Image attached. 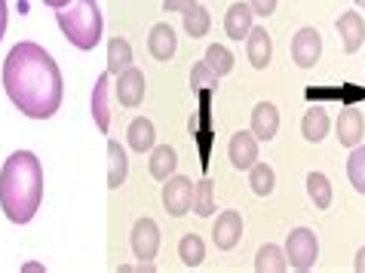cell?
<instances>
[{
    "instance_id": "obj_1",
    "label": "cell",
    "mask_w": 365,
    "mask_h": 273,
    "mask_svg": "<svg viewBox=\"0 0 365 273\" xmlns=\"http://www.w3.org/2000/svg\"><path fill=\"white\" fill-rule=\"evenodd\" d=\"M4 89L25 117L49 120L62 105V71L40 43L22 40L4 62Z\"/></svg>"
},
{
    "instance_id": "obj_2",
    "label": "cell",
    "mask_w": 365,
    "mask_h": 273,
    "mask_svg": "<svg viewBox=\"0 0 365 273\" xmlns=\"http://www.w3.org/2000/svg\"><path fill=\"white\" fill-rule=\"evenodd\" d=\"M43 200V166L31 150H16L0 169V209L13 225H28Z\"/></svg>"
},
{
    "instance_id": "obj_3",
    "label": "cell",
    "mask_w": 365,
    "mask_h": 273,
    "mask_svg": "<svg viewBox=\"0 0 365 273\" xmlns=\"http://www.w3.org/2000/svg\"><path fill=\"white\" fill-rule=\"evenodd\" d=\"M56 22L62 28V34L68 37L71 46L77 49H96L101 40V28H105V19H101V6L98 0H74V4L62 6L56 13Z\"/></svg>"
},
{
    "instance_id": "obj_4",
    "label": "cell",
    "mask_w": 365,
    "mask_h": 273,
    "mask_svg": "<svg viewBox=\"0 0 365 273\" xmlns=\"http://www.w3.org/2000/svg\"><path fill=\"white\" fill-rule=\"evenodd\" d=\"M286 258L292 270H310L319 258V239L310 227H295L286 237Z\"/></svg>"
},
{
    "instance_id": "obj_5",
    "label": "cell",
    "mask_w": 365,
    "mask_h": 273,
    "mask_svg": "<svg viewBox=\"0 0 365 273\" xmlns=\"http://www.w3.org/2000/svg\"><path fill=\"white\" fill-rule=\"evenodd\" d=\"M163 206L172 218L187 215L190 206H194V181L185 175H169L163 185Z\"/></svg>"
},
{
    "instance_id": "obj_6",
    "label": "cell",
    "mask_w": 365,
    "mask_h": 273,
    "mask_svg": "<svg viewBox=\"0 0 365 273\" xmlns=\"http://www.w3.org/2000/svg\"><path fill=\"white\" fill-rule=\"evenodd\" d=\"M145 89H148V80L135 65H129L123 74H117V80H114V96L123 108H138L145 102Z\"/></svg>"
},
{
    "instance_id": "obj_7",
    "label": "cell",
    "mask_w": 365,
    "mask_h": 273,
    "mask_svg": "<svg viewBox=\"0 0 365 273\" xmlns=\"http://www.w3.org/2000/svg\"><path fill=\"white\" fill-rule=\"evenodd\" d=\"M160 249V227L154 218H138L133 225V255L141 264H150Z\"/></svg>"
},
{
    "instance_id": "obj_8",
    "label": "cell",
    "mask_w": 365,
    "mask_h": 273,
    "mask_svg": "<svg viewBox=\"0 0 365 273\" xmlns=\"http://www.w3.org/2000/svg\"><path fill=\"white\" fill-rule=\"evenodd\" d=\"M322 56V37L317 28H301V31L292 37V62L298 68H313Z\"/></svg>"
},
{
    "instance_id": "obj_9",
    "label": "cell",
    "mask_w": 365,
    "mask_h": 273,
    "mask_svg": "<svg viewBox=\"0 0 365 273\" xmlns=\"http://www.w3.org/2000/svg\"><path fill=\"white\" fill-rule=\"evenodd\" d=\"M227 157H230V166L233 169H252L258 163V138L252 135V129L249 133H233L230 135V145H227Z\"/></svg>"
},
{
    "instance_id": "obj_10",
    "label": "cell",
    "mask_w": 365,
    "mask_h": 273,
    "mask_svg": "<svg viewBox=\"0 0 365 273\" xmlns=\"http://www.w3.org/2000/svg\"><path fill=\"white\" fill-rule=\"evenodd\" d=\"M240 237H242V215L237 209L221 212L218 221H215V227H212V242H215L221 252H230L240 242Z\"/></svg>"
},
{
    "instance_id": "obj_11",
    "label": "cell",
    "mask_w": 365,
    "mask_h": 273,
    "mask_svg": "<svg viewBox=\"0 0 365 273\" xmlns=\"http://www.w3.org/2000/svg\"><path fill=\"white\" fill-rule=\"evenodd\" d=\"M334 133L344 148H356L362 135H365V120L359 108H344L338 114V123H334Z\"/></svg>"
},
{
    "instance_id": "obj_12",
    "label": "cell",
    "mask_w": 365,
    "mask_h": 273,
    "mask_svg": "<svg viewBox=\"0 0 365 273\" xmlns=\"http://www.w3.org/2000/svg\"><path fill=\"white\" fill-rule=\"evenodd\" d=\"M279 133V110L273 102H258L252 110V135L258 141H273Z\"/></svg>"
},
{
    "instance_id": "obj_13",
    "label": "cell",
    "mask_w": 365,
    "mask_h": 273,
    "mask_svg": "<svg viewBox=\"0 0 365 273\" xmlns=\"http://www.w3.org/2000/svg\"><path fill=\"white\" fill-rule=\"evenodd\" d=\"M148 49H150V56H154L157 62H169V58L175 56V49H178L175 28H172L169 22H157L154 28H150V34H148Z\"/></svg>"
},
{
    "instance_id": "obj_14",
    "label": "cell",
    "mask_w": 365,
    "mask_h": 273,
    "mask_svg": "<svg viewBox=\"0 0 365 273\" xmlns=\"http://www.w3.org/2000/svg\"><path fill=\"white\" fill-rule=\"evenodd\" d=\"M110 74L105 71L98 80H96V86H93V120H96V126L101 129V133H108L110 129Z\"/></svg>"
},
{
    "instance_id": "obj_15",
    "label": "cell",
    "mask_w": 365,
    "mask_h": 273,
    "mask_svg": "<svg viewBox=\"0 0 365 273\" xmlns=\"http://www.w3.org/2000/svg\"><path fill=\"white\" fill-rule=\"evenodd\" d=\"M334 28H338V34H341L344 53H356V49L365 43V22H362L359 13H341Z\"/></svg>"
},
{
    "instance_id": "obj_16",
    "label": "cell",
    "mask_w": 365,
    "mask_h": 273,
    "mask_svg": "<svg viewBox=\"0 0 365 273\" xmlns=\"http://www.w3.org/2000/svg\"><path fill=\"white\" fill-rule=\"evenodd\" d=\"M246 56L252 68L264 71L270 65V56H273V40L267 34V28H252L249 37H246Z\"/></svg>"
},
{
    "instance_id": "obj_17",
    "label": "cell",
    "mask_w": 365,
    "mask_h": 273,
    "mask_svg": "<svg viewBox=\"0 0 365 273\" xmlns=\"http://www.w3.org/2000/svg\"><path fill=\"white\" fill-rule=\"evenodd\" d=\"M252 6L249 4H233L227 9V16H225V31L230 40H242V37H249V31L255 25H252Z\"/></svg>"
},
{
    "instance_id": "obj_18",
    "label": "cell",
    "mask_w": 365,
    "mask_h": 273,
    "mask_svg": "<svg viewBox=\"0 0 365 273\" xmlns=\"http://www.w3.org/2000/svg\"><path fill=\"white\" fill-rule=\"evenodd\" d=\"M175 166H178V154L175 148L169 145H160V148H150V160H148V169L157 181H166L169 175H175Z\"/></svg>"
},
{
    "instance_id": "obj_19",
    "label": "cell",
    "mask_w": 365,
    "mask_h": 273,
    "mask_svg": "<svg viewBox=\"0 0 365 273\" xmlns=\"http://www.w3.org/2000/svg\"><path fill=\"white\" fill-rule=\"evenodd\" d=\"M329 114L322 108H310V110H304V117H301V135L310 141V145H319L322 138L329 135Z\"/></svg>"
},
{
    "instance_id": "obj_20",
    "label": "cell",
    "mask_w": 365,
    "mask_h": 273,
    "mask_svg": "<svg viewBox=\"0 0 365 273\" xmlns=\"http://www.w3.org/2000/svg\"><path fill=\"white\" fill-rule=\"evenodd\" d=\"M126 138H129V148L138 150V154H145V150L154 148L157 129H154V123H150L148 117H135L133 123H129V129H126Z\"/></svg>"
},
{
    "instance_id": "obj_21",
    "label": "cell",
    "mask_w": 365,
    "mask_h": 273,
    "mask_svg": "<svg viewBox=\"0 0 365 273\" xmlns=\"http://www.w3.org/2000/svg\"><path fill=\"white\" fill-rule=\"evenodd\" d=\"M126 172H129L126 150L120 148V141H108V187L117 190L126 181Z\"/></svg>"
},
{
    "instance_id": "obj_22",
    "label": "cell",
    "mask_w": 365,
    "mask_h": 273,
    "mask_svg": "<svg viewBox=\"0 0 365 273\" xmlns=\"http://www.w3.org/2000/svg\"><path fill=\"white\" fill-rule=\"evenodd\" d=\"M133 65V46L126 37H110L108 40V74L117 77Z\"/></svg>"
},
{
    "instance_id": "obj_23",
    "label": "cell",
    "mask_w": 365,
    "mask_h": 273,
    "mask_svg": "<svg viewBox=\"0 0 365 273\" xmlns=\"http://www.w3.org/2000/svg\"><path fill=\"white\" fill-rule=\"evenodd\" d=\"M255 270H258V273H282V270H289L286 249L273 246V242L261 246V249H258V255H255Z\"/></svg>"
},
{
    "instance_id": "obj_24",
    "label": "cell",
    "mask_w": 365,
    "mask_h": 273,
    "mask_svg": "<svg viewBox=\"0 0 365 273\" xmlns=\"http://www.w3.org/2000/svg\"><path fill=\"white\" fill-rule=\"evenodd\" d=\"M178 258L185 267H200L202 258H206V242H202L197 234H185L178 239Z\"/></svg>"
},
{
    "instance_id": "obj_25",
    "label": "cell",
    "mask_w": 365,
    "mask_h": 273,
    "mask_svg": "<svg viewBox=\"0 0 365 273\" xmlns=\"http://www.w3.org/2000/svg\"><path fill=\"white\" fill-rule=\"evenodd\" d=\"M181 19H185V31H187V37H194V40L206 37V34H209V28H212L209 9H206V6H200V4H194V6L187 9V13H181Z\"/></svg>"
},
{
    "instance_id": "obj_26",
    "label": "cell",
    "mask_w": 365,
    "mask_h": 273,
    "mask_svg": "<svg viewBox=\"0 0 365 273\" xmlns=\"http://www.w3.org/2000/svg\"><path fill=\"white\" fill-rule=\"evenodd\" d=\"M190 209H194L200 218H209L212 212H215V181L212 178H202L194 185V206Z\"/></svg>"
},
{
    "instance_id": "obj_27",
    "label": "cell",
    "mask_w": 365,
    "mask_h": 273,
    "mask_svg": "<svg viewBox=\"0 0 365 273\" xmlns=\"http://www.w3.org/2000/svg\"><path fill=\"white\" fill-rule=\"evenodd\" d=\"M249 185L258 197H270L273 187H277V172H273V166H267V163H255L249 169Z\"/></svg>"
},
{
    "instance_id": "obj_28",
    "label": "cell",
    "mask_w": 365,
    "mask_h": 273,
    "mask_svg": "<svg viewBox=\"0 0 365 273\" xmlns=\"http://www.w3.org/2000/svg\"><path fill=\"white\" fill-rule=\"evenodd\" d=\"M307 197L313 200L317 209H329L331 206V185L322 172H310L307 175Z\"/></svg>"
},
{
    "instance_id": "obj_29",
    "label": "cell",
    "mask_w": 365,
    "mask_h": 273,
    "mask_svg": "<svg viewBox=\"0 0 365 273\" xmlns=\"http://www.w3.org/2000/svg\"><path fill=\"white\" fill-rule=\"evenodd\" d=\"M347 178H350L353 190L365 197V148H359V145L353 148L347 157Z\"/></svg>"
},
{
    "instance_id": "obj_30",
    "label": "cell",
    "mask_w": 365,
    "mask_h": 273,
    "mask_svg": "<svg viewBox=\"0 0 365 273\" xmlns=\"http://www.w3.org/2000/svg\"><path fill=\"white\" fill-rule=\"evenodd\" d=\"M202 58H206V65L215 71L218 77H225V74H230V71H233V53L227 46H221V43H212Z\"/></svg>"
},
{
    "instance_id": "obj_31",
    "label": "cell",
    "mask_w": 365,
    "mask_h": 273,
    "mask_svg": "<svg viewBox=\"0 0 365 273\" xmlns=\"http://www.w3.org/2000/svg\"><path fill=\"white\" fill-rule=\"evenodd\" d=\"M190 86H194V89H206V93L212 86H218V74L206 65V58L190 68Z\"/></svg>"
},
{
    "instance_id": "obj_32",
    "label": "cell",
    "mask_w": 365,
    "mask_h": 273,
    "mask_svg": "<svg viewBox=\"0 0 365 273\" xmlns=\"http://www.w3.org/2000/svg\"><path fill=\"white\" fill-rule=\"evenodd\" d=\"M252 13L255 16H273L277 13V0H249Z\"/></svg>"
},
{
    "instance_id": "obj_33",
    "label": "cell",
    "mask_w": 365,
    "mask_h": 273,
    "mask_svg": "<svg viewBox=\"0 0 365 273\" xmlns=\"http://www.w3.org/2000/svg\"><path fill=\"white\" fill-rule=\"evenodd\" d=\"M197 0H163V9L166 13H187Z\"/></svg>"
},
{
    "instance_id": "obj_34",
    "label": "cell",
    "mask_w": 365,
    "mask_h": 273,
    "mask_svg": "<svg viewBox=\"0 0 365 273\" xmlns=\"http://www.w3.org/2000/svg\"><path fill=\"white\" fill-rule=\"evenodd\" d=\"M6 16H9V6H6V0H0V40L6 34Z\"/></svg>"
},
{
    "instance_id": "obj_35",
    "label": "cell",
    "mask_w": 365,
    "mask_h": 273,
    "mask_svg": "<svg viewBox=\"0 0 365 273\" xmlns=\"http://www.w3.org/2000/svg\"><path fill=\"white\" fill-rule=\"evenodd\" d=\"M353 267H356L359 273H365V246L356 252V261H353Z\"/></svg>"
},
{
    "instance_id": "obj_36",
    "label": "cell",
    "mask_w": 365,
    "mask_h": 273,
    "mask_svg": "<svg viewBox=\"0 0 365 273\" xmlns=\"http://www.w3.org/2000/svg\"><path fill=\"white\" fill-rule=\"evenodd\" d=\"M43 4H46V6H53V9H62V6L71 4V0H43Z\"/></svg>"
},
{
    "instance_id": "obj_37",
    "label": "cell",
    "mask_w": 365,
    "mask_h": 273,
    "mask_svg": "<svg viewBox=\"0 0 365 273\" xmlns=\"http://www.w3.org/2000/svg\"><path fill=\"white\" fill-rule=\"evenodd\" d=\"M356 4H359V6H365V0H356Z\"/></svg>"
}]
</instances>
